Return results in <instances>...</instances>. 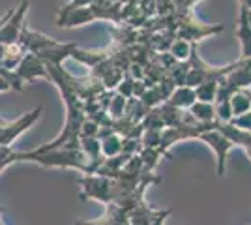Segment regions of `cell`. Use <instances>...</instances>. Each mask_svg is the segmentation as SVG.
<instances>
[{
  "instance_id": "obj_3",
  "label": "cell",
  "mask_w": 251,
  "mask_h": 225,
  "mask_svg": "<svg viewBox=\"0 0 251 225\" xmlns=\"http://www.w3.org/2000/svg\"><path fill=\"white\" fill-rule=\"evenodd\" d=\"M42 111L43 107L32 109L28 113H25L21 118L13 120V122H8V120L2 118V126H0V147L2 149H8L17 135H21L28 128H32L38 122V118L42 117Z\"/></svg>"
},
{
  "instance_id": "obj_15",
  "label": "cell",
  "mask_w": 251,
  "mask_h": 225,
  "mask_svg": "<svg viewBox=\"0 0 251 225\" xmlns=\"http://www.w3.org/2000/svg\"><path fill=\"white\" fill-rule=\"evenodd\" d=\"M193 47H195V43L176 38L175 43L171 45V54L176 58L178 62H188L189 58H191V53H193Z\"/></svg>"
},
{
  "instance_id": "obj_9",
  "label": "cell",
  "mask_w": 251,
  "mask_h": 225,
  "mask_svg": "<svg viewBox=\"0 0 251 225\" xmlns=\"http://www.w3.org/2000/svg\"><path fill=\"white\" fill-rule=\"evenodd\" d=\"M26 53L28 51L23 47L21 43L10 45V47H2V68L4 70H17Z\"/></svg>"
},
{
  "instance_id": "obj_16",
  "label": "cell",
  "mask_w": 251,
  "mask_h": 225,
  "mask_svg": "<svg viewBox=\"0 0 251 225\" xmlns=\"http://www.w3.org/2000/svg\"><path fill=\"white\" fill-rule=\"evenodd\" d=\"M141 160H143V165H145V171L150 173L157 163H159V158L161 156H167L161 149H143L139 152Z\"/></svg>"
},
{
  "instance_id": "obj_4",
  "label": "cell",
  "mask_w": 251,
  "mask_h": 225,
  "mask_svg": "<svg viewBox=\"0 0 251 225\" xmlns=\"http://www.w3.org/2000/svg\"><path fill=\"white\" fill-rule=\"evenodd\" d=\"M201 141H204L210 149H214V152L218 154V175L223 176L225 175V161H227V154L232 147H236L232 141L221 133L220 129H206L199 135Z\"/></svg>"
},
{
  "instance_id": "obj_8",
  "label": "cell",
  "mask_w": 251,
  "mask_h": 225,
  "mask_svg": "<svg viewBox=\"0 0 251 225\" xmlns=\"http://www.w3.org/2000/svg\"><path fill=\"white\" fill-rule=\"evenodd\" d=\"M197 101L199 100H197L195 88H191V86H178L176 90L173 92V96L169 98V101H165V103H171L173 107L178 109H189Z\"/></svg>"
},
{
  "instance_id": "obj_12",
  "label": "cell",
  "mask_w": 251,
  "mask_h": 225,
  "mask_svg": "<svg viewBox=\"0 0 251 225\" xmlns=\"http://www.w3.org/2000/svg\"><path fill=\"white\" fill-rule=\"evenodd\" d=\"M230 109H232V117H242L251 111V96L248 90H238L236 94L230 98Z\"/></svg>"
},
{
  "instance_id": "obj_10",
  "label": "cell",
  "mask_w": 251,
  "mask_h": 225,
  "mask_svg": "<svg viewBox=\"0 0 251 225\" xmlns=\"http://www.w3.org/2000/svg\"><path fill=\"white\" fill-rule=\"evenodd\" d=\"M189 115L195 118L199 124H212L218 120V113H216V105L214 103H206V101H197L188 109Z\"/></svg>"
},
{
  "instance_id": "obj_17",
  "label": "cell",
  "mask_w": 251,
  "mask_h": 225,
  "mask_svg": "<svg viewBox=\"0 0 251 225\" xmlns=\"http://www.w3.org/2000/svg\"><path fill=\"white\" fill-rule=\"evenodd\" d=\"M127 101H129V100L124 98L122 94H115L111 105H109V118L115 120V122L122 120L126 115V109H127Z\"/></svg>"
},
{
  "instance_id": "obj_20",
  "label": "cell",
  "mask_w": 251,
  "mask_h": 225,
  "mask_svg": "<svg viewBox=\"0 0 251 225\" xmlns=\"http://www.w3.org/2000/svg\"><path fill=\"white\" fill-rule=\"evenodd\" d=\"M240 4H244V6H248V8H251V0H240Z\"/></svg>"
},
{
  "instance_id": "obj_14",
  "label": "cell",
  "mask_w": 251,
  "mask_h": 225,
  "mask_svg": "<svg viewBox=\"0 0 251 225\" xmlns=\"http://www.w3.org/2000/svg\"><path fill=\"white\" fill-rule=\"evenodd\" d=\"M218 90H220V79H210L206 83L195 88L197 92V100L199 101H206V103H216L218 100Z\"/></svg>"
},
{
  "instance_id": "obj_5",
  "label": "cell",
  "mask_w": 251,
  "mask_h": 225,
  "mask_svg": "<svg viewBox=\"0 0 251 225\" xmlns=\"http://www.w3.org/2000/svg\"><path fill=\"white\" fill-rule=\"evenodd\" d=\"M23 77L25 83H34V79H47L51 81V74L47 70V64L36 53H26L19 68L15 70Z\"/></svg>"
},
{
  "instance_id": "obj_6",
  "label": "cell",
  "mask_w": 251,
  "mask_h": 225,
  "mask_svg": "<svg viewBox=\"0 0 251 225\" xmlns=\"http://www.w3.org/2000/svg\"><path fill=\"white\" fill-rule=\"evenodd\" d=\"M221 30H223V26H206V25H201V23L188 21V19L184 17L176 28V38L195 43V42H199V40H202V38L210 36V34L221 32Z\"/></svg>"
},
{
  "instance_id": "obj_7",
  "label": "cell",
  "mask_w": 251,
  "mask_h": 225,
  "mask_svg": "<svg viewBox=\"0 0 251 225\" xmlns=\"http://www.w3.org/2000/svg\"><path fill=\"white\" fill-rule=\"evenodd\" d=\"M251 8L240 4V15H238V28H236V38L240 42V60H250L251 58V23H250Z\"/></svg>"
},
{
  "instance_id": "obj_13",
  "label": "cell",
  "mask_w": 251,
  "mask_h": 225,
  "mask_svg": "<svg viewBox=\"0 0 251 225\" xmlns=\"http://www.w3.org/2000/svg\"><path fill=\"white\" fill-rule=\"evenodd\" d=\"M0 79H2V92H8V90H13V92H21L23 90V77L15 70H4L0 68Z\"/></svg>"
},
{
  "instance_id": "obj_11",
  "label": "cell",
  "mask_w": 251,
  "mask_h": 225,
  "mask_svg": "<svg viewBox=\"0 0 251 225\" xmlns=\"http://www.w3.org/2000/svg\"><path fill=\"white\" fill-rule=\"evenodd\" d=\"M124 141L126 137L120 133H111L101 139V150H103L105 158H116L120 154H124Z\"/></svg>"
},
{
  "instance_id": "obj_19",
  "label": "cell",
  "mask_w": 251,
  "mask_h": 225,
  "mask_svg": "<svg viewBox=\"0 0 251 225\" xmlns=\"http://www.w3.org/2000/svg\"><path fill=\"white\" fill-rule=\"evenodd\" d=\"M230 124L234 128L242 129V131H251V111L246 113V115H242V117H234L230 120Z\"/></svg>"
},
{
  "instance_id": "obj_2",
  "label": "cell",
  "mask_w": 251,
  "mask_h": 225,
  "mask_svg": "<svg viewBox=\"0 0 251 225\" xmlns=\"http://www.w3.org/2000/svg\"><path fill=\"white\" fill-rule=\"evenodd\" d=\"M30 2L23 0L17 8L8 11L2 19V30H0V42L2 47H10V45H17L21 42V34L25 30V15L28 11Z\"/></svg>"
},
{
  "instance_id": "obj_1",
  "label": "cell",
  "mask_w": 251,
  "mask_h": 225,
  "mask_svg": "<svg viewBox=\"0 0 251 225\" xmlns=\"http://www.w3.org/2000/svg\"><path fill=\"white\" fill-rule=\"evenodd\" d=\"M0 167L2 171L10 167L15 161H36L43 167H68V169H77L84 175H96L100 165L94 163L81 149H56L40 152V150H30V152H11L10 147L2 149L0 152Z\"/></svg>"
},
{
  "instance_id": "obj_18",
  "label": "cell",
  "mask_w": 251,
  "mask_h": 225,
  "mask_svg": "<svg viewBox=\"0 0 251 225\" xmlns=\"http://www.w3.org/2000/svg\"><path fill=\"white\" fill-rule=\"evenodd\" d=\"M100 131H101V122L96 118L86 117L83 128H81V137H100Z\"/></svg>"
}]
</instances>
